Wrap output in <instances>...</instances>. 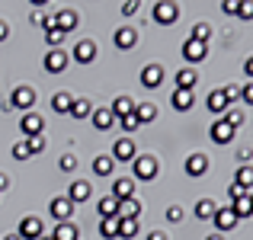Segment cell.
I'll return each instance as SVG.
<instances>
[{
    "mask_svg": "<svg viewBox=\"0 0 253 240\" xmlns=\"http://www.w3.org/2000/svg\"><path fill=\"white\" fill-rule=\"evenodd\" d=\"M58 166H61L64 173L77 170V157H74V154H71V151H68V154H61V160H58Z\"/></svg>",
    "mask_w": 253,
    "mask_h": 240,
    "instance_id": "obj_42",
    "label": "cell"
},
{
    "mask_svg": "<svg viewBox=\"0 0 253 240\" xmlns=\"http://www.w3.org/2000/svg\"><path fill=\"white\" fill-rule=\"evenodd\" d=\"M119 125H122V131H125V135H131V131H138V128H141V122H138V116H135V112L122 116V119H119Z\"/></svg>",
    "mask_w": 253,
    "mask_h": 240,
    "instance_id": "obj_37",
    "label": "cell"
},
{
    "mask_svg": "<svg viewBox=\"0 0 253 240\" xmlns=\"http://www.w3.org/2000/svg\"><path fill=\"white\" fill-rule=\"evenodd\" d=\"M23 240H39V237H45V224L39 221L36 215H26L23 221H19V231H16Z\"/></svg>",
    "mask_w": 253,
    "mask_h": 240,
    "instance_id": "obj_5",
    "label": "cell"
},
{
    "mask_svg": "<svg viewBox=\"0 0 253 240\" xmlns=\"http://www.w3.org/2000/svg\"><path fill=\"white\" fill-rule=\"evenodd\" d=\"M138 10H141V0H125L122 3V16H135Z\"/></svg>",
    "mask_w": 253,
    "mask_h": 240,
    "instance_id": "obj_46",
    "label": "cell"
},
{
    "mask_svg": "<svg viewBox=\"0 0 253 240\" xmlns=\"http://www.w3.org/2000/svg\"><path fill=\"white\" fill-rule=\"evenodd\" d=\"M119 218H141V202H138L135 196L131 199H119Z\"/></svg>",
    "mask_w": 253,
    "mask_h": 240,
    "instance_id": "obj_21",
    "label": "cell"
},
{
    "mask_svg": "<svg viewBox=\"0 0 253 240\" xmlns=\"http://www.w3.org/2000/svg\"><path fill=\"white\" fill-rule=\"evenodd\" d=\"M154 176H157V160L154 157L141 154V157L131 160V179H144V183H151Z\"/></svg>",
    "mask_w": 253,
    "mask_h": 240,
    "instance_id": "obj_1",
    "label": "cell"
},
{
    "mask_svg": "<svg viewBox=\"0 0 253 240\" xmlns=\"http://www.w3.org/2000/svg\"><path fill=\"white\" fill-rule=\"evenodd\" d=\"M250 157H253V151H250V148H237V160H241V163H247Z\"/></svg>",
    "mask_w": 253,
    "mask_h": 240,
    "instance_id": "obj_48",
    "label": "cell"
},
{
    "mask_svg": "<svg viewBox=\"0 0 253 240\" xmlns=\"http://www.w3.org/2000/svg\"><path fill=\"white\" fill-rule=\"evenodd\" d=\"M167 221L170 224H179V221H183V205H170V208H167Z\"/></svg>",
    "mask_w": 253,
    "mask_h": 240,
    "instance_id": "obj_45",
    "label": "cell"
},
{
    "mask_svg": "<svg viewBox=\"0 0 253 240\" xmlns=\"http://www.w3.org/2000/svg\"><path fill=\"white\" fill-rule=\"evenodd\" d=\"M205 170H209V157H205V154H189V157H186V173H189L192 179L205 176Z\"/></svg>",
    "mask_w": 253,
    "mask_h": 240,
    "instance_id": "obj_16",
    "label": "cell"
},
{
    "mask_svg": "<svg viewBox=\"0 0 253 240\" xmlns=\"http://www.w3.org/2000/svg\"><path fill=\"white\" fill-rule=\"evenodd\" d=\"M135 116H138V122H154V116H157V109H154V103H138L135 106Z\"/></svg>",
    "mask_w": 253,
    "mask_h": 240,
    "instance_id": "obj_34",
    "label": "cell"
},
{
    "mask_svg": "<svg viewBox=\"0 0 253 240\" xmlns=\"http://www.w3.org/2000/svg\"><path fill=\"white\" fill-rule=\"evenodd\" d=\"M231 211H234L237 218H250L253 215V199H250V192H241V196L231 199Z\"/></svg>",
    "mask_w": 253,
    "mask_h": 240,
    "instance_id": "obj_17",
    "label": "cell"
},
{
    "mask_svg": "<svg viewBox=\"0 0 253 240\" xmlns=\"http://www.w3.org/2000/svg\"><path fill=\"white\" fill-rule=\"evenodd\" d=\"M99 237H106V240L119 237V218H103L99 221Z\"/></svg>",
    "mask_w": 253,
    "mask_h": 240,
    "instance_id": "obj_33",
    "label": "cell"
},
{
    "mask_svg": "<svg viewBox=\"0 0 253 240\" xmlns=\"http://www.w3.org/2000/svg\"><path fill=\"white\" fill-rule=\"evenodd\" d=\"M112 170H116V160L109 154H99L93 160V173H96V176H112Z\"/></svg>",
    "mask_w": 253,
    "mask_h": 240,
    "instance_id": "obj_25",
    "label": "cell"
},
{
    "mask_svg": "<svg viewBox=\"0 0 253 240\" xmlns=\"http://www.w3.org/2000/svg\"><path fill=\"white\" fill-rule=\"evenodd\" d=\"M199 83V71L196 68H179L176 71V90H192Z\"/></svg>",
    "mask_w": 253,
    "mask_h": 240,
    "instance_id": "obj_22",
    "label": "cell"
},
{
    "mask_svg": "<svg viewBox=\"0 0 253 240\" xmlns=\"http://www.w3.org/2000/svg\"><path fill=\"white\" fill-rule=\"evenodd\" d=\"M109 109H112L116 119H122V116H128V112H135V103H131L128 96H116V103H112Z\"/></svg>",
    "mask_w": 253,
    "mask_h": 240,
    "instance_id": "obj_29",
    "label": "cell"
},
{
    "mask_svg": "<svg viewBox=\"0 0 253 240\" xmlns=\"http://www.w3.org/2000/svg\"><path fill=\"white\" fill-rule=\"evenodd\" d=\"M170 103H173V109H176V112H186V109L196 106V93H192V90H173Z\"/></svg>",
    "mask_w": 253,
    "mask_h": 240,
    "instance_id": "obj_18",
    "label": "cell"
},
{
    "mask_svg": "<svg viewBox=\"0 0 253 240\" xmlns=\"http://www.w3.org/2000/svg\"><path fill=\"white\" fill-rule=\"evenodd\" d=\"M71 106H74V96H71L68 90H58L55 96H51V109L55 112H71Z\"/></svg>",
    "mask_w": 253,
    "mask_h": 240,
    "instance_id": "obj_27",
    "label": "cell"
},
{
    "mask_svg": "<svg viewBox=\"0 0 253 240\" xmlns=\"http://www.w3.org/2000/svg\"><path fill=\"white\" fill-rule=\"evenodd\" d=\"M205 55H209V42H196V39H186L183 42V61L186 64L205 61Z\"/></svg>",
    "mask_w": 253,
    "mask_h": 240,
    "instance_id": "obj_3",
    "label": "cell"
},
{
    "mask_svg": "<svg viewBox=\"0 0 253 240\" xmlns=\"http://www.w3.org/2000/svg\"><path fill=\"white\" fill-rule=\"evenodd\" d=\"M221 93L228 96V103H234V99L244 96V86H241V83H228V86H221Z\"/></svg>",
    "mask_w": 253,
    "mask_h": 240,
    "instance_id": "obj_39",
    "label": "cell"
},
{
    "mask_svg": "<svg viewBox=\"0 0 253 240\" xmlns=\"http://www.w3.org/2000/svg\"><path fill=\"white\" fill-rule=\"evenodd\" d=\"M19 128H23V135H26V138L42 135V131H45V119L39 116V112H26V116L19 119Z\"/></svg>",
    "mask_w": 253,
    "mask_h": 240,
    "instance_id": "obj_8",
    "label": "cell"
},
{
    "mask_svg": "<svg viewBox=\"0 0 253 240\" xmlns=\"http://www.w3.org/2000/svg\"><path fill=\"white\" fill-rule=\"evenodd\" d=\"M161 83H164V68H161V64H148V68H141V86L157 90Z\"/></svg>",
    "mask_w": 253,
    "mask_h": 240,
    "instance_id": "obj_12",
    "label": "cell"
},
{
    "mask_svg": "<svg viewBox=\"0 0 253 240\" xmlns=\"http://www.w3.org/2000/svg\"><path fill=\"white\" fill-rule=\"evenodd\" d=\"M205 106H209V112H215V116H224L231 103H228V96H224L221 90H211L209 99H205Z\"/></svg>",
    "mask_w": 253,
    "mask_h": 240,
    "instance_id": "obj_19",
    "label": "cell"
},
{
    "mask_svg": "<svg viewBox=\"0 0 253 240\" xmlns=\"http://www.w3.org/2000/svg\"><path fill=\"white\" fill-rule=\"evenodd\" d=\"M250 199H253V189H250Z\"/></svg>",
    "mask_w": 253,
    "mask_h": 240,
    "instance_id": "obj_60",
    "label": "cell"
},
{
    "mask_svg": "<svg viewBox=\"0 0 253 240\" xmlns=\"http://www.w3.org/2000/svg\"><path fill=\"white\" fill-rule=\"evenodd\" d=\"M42 16H45V13H42V10H36V13L29 16V23H32V26H42Z\"/></svg>",
    "mask_w": 253,
    "mask_h": 240,
    "instance_id": "obj_51",
    "label": "cell"
},
{
    "mask_svg": "<svg viewBox=\"0 0 253 240\" xmlns=\"http://www.w3.org/2000/svg\"><path fill=\"white\" fill-rule=\"evenodd\" d=\"M144 240H167V234H164V231H151V234L144 237Z\"/></svg>",
    "mask_w": 253,
    "mask_h": 240,
    "instance_id": "obj_52",
    "label": "cell"
},
{
    "mask_svg": "<svg viewBox=\"0 0 253 240\" xmlns=\"http://www.w3.org/2000/svg\"><path fill=\"white\" fill-rule=\"evenodd\" d=\"M26 144H29V154H42V151H45V135H32V138H26Z\"/></svg>",
    "mask_w": 253,
    "mask_h": 240,
    "instance_id": "obj_40",
    "label": "cell"
},
{
    "mask_svg": "<svg viewBox=\"0 0 253 240\" xmlns=\"http://www.w3.org/2000/svg\"><path fill=\"white\" fill-rule=\"evenodd\" d=\"M176 16H179V10H176L173 0H157V3H154V23L173 26V23H176Z\"/></svg>",
    "mask_w": 253,
    "mask_h": 240,
    "instance_id": "obj_4",
    "label": "cell"
},
{
    "mask_svg": "<svg viewBox=\"0 0 253 240\" xmlns=\"http://www.w3.org/2000/svg\"><path fill=\"white\" fill-rule=\"evenodd\" d=\"M189 39H196V42H209V39H211V26L209 23H196L192 32H189Z\"/></svg>",
    "mask_w": 253,
    "mask_h": 240,
    "instance_id": "obj_36",
    "label": "cell"
},
{
    "mask_svg": "<svg viewBox=\"0 0 253 240\" xmlns=\"http://www.w3.org/2000/svg\"><path fill=\"white\" fill-rule=\"evenodd\" d=\"M51 240H77V228L71 221H61L55 228V234H51Z\"/></svg>",
    "mask_w": 253,
    "mask_h": 240,
    "instance_id": "obj_32",
    "label": "cell"
},
{
    "mask_svg": "<svg viewBox=\"0 0 253 240\" xmlns=\"http://www.w3.org/2000/svg\"><path fill=\"white\" fill-rule=\"evenodd\" d=\"M135 234H138V218H119V237L131 240Z\"/></svg>",
    "mask_w": 253,
    "mask_h": 240,
    "instance_id": "obj_30",
    "label": "cell"
},
{
    "mask_svg": "<svg viewBox=\"0 0 253 240\" xmlns=\"http://www.w3.org/2000/svg\"><path fill=\"white\" fill-rule=\"evenodd\" d=\"M205 240H224L221 234H211V237H205Z\"/></svg>",
    "mask_w": 253,
    "mask_h": 240,
    "instance_id": "obj_58",
    "label": "cell"
},
{
    "mask_svg": "<svg viewBox=\"0 0 253 240\" xmlns=\"http://www.w3.org/2000/svg\"><path fill=\"white\" fill-rule=\"evenodd\" d=\"M109 157L116 160V163H131V160L138 157V148H135V141H131V135H125V138H119L116 144H112V151H109Z\"/></svg>",
    "mask_w": 253,
    "mask_h": 240,
    "instance_id": "obj_2",
    "label": "cell"
},
{
    "mask_svg": "<svg viewBox=\"0 0 253 240\" xmlns=\"http://www.w3.org/2000/svg\"><path fill=\"white\" fill-rule=\"evenodd\" d=\"M221 119H224V122H228V125H231V128H234V131H237V128H241V125H244V122H247V116H244V112H241V109H228V112H224V116H221Z\"/></svg>",
    "mask_w": 253,
    "mask_h": 240,
    "instance_id": "obj_35",
    "label": "cell"
},
{
    "mask_svg": "<svg viewBox=\"0 0 253 240\" xmlns=\"http://www.w3.org/2000/svg\"><path fill=\"white\" fill-rule=\"evenodd\" d=\"M237 221H241V218H237L231 208H218V211H215V218H211V224L218 228V234H224V231H234V228H237Z\"/></svg>",
    "mask_w": 253,
    "mask_h": 240,
    "instance_id": "obj_10",
    "label": "cell"
},
{
    "mask_svg": "<svg viewBox=\"0 0 253 240\" xmlns=\"http://www.w3.org/2000/svg\"><path fill=\"white\" fill-rule=\"evenodd\" d=\"M234 186H241L244 192H250V189H253V166L241 163V170L234 173Z\"/></svg>",
    "mask_w": 253,
    "mask_h": 240,
    "instance_id": "obj_26",
    "label": "cell"
},
{
    "mask_svg": "<svg viewBox=\"0 0 253 240\" xmlns=\"http://www.w3.org/2000/svg\"><path fill=\"white\" fill-rule=\"evenodd\" d=\"M234 16L253 19V0H237V13H234Z\"/></svg>",
    "mask_w": 253,
    "mask_h": 240,
    "instance_id": "obj_41",
    "label": "cell"
},
{
    "mask_svg": "<svg viewBox=\"0 0 253 240\" xmlns=\"http://www.w3.org/2000/svg\"><path fill=\"white\" fill-rule=\"evenodd\" d=\"M39 240H51V237H39Z\"/></svg>",
    "mask_w": 253,
    "mask_h": 240,
    "instance_id": "obj_59",
    "label": "cell"
},
{
    "mask_svg": "<svg viewBox=\"0 0 253 240\" xmlns=\"http://www.w3.org/2000/svg\"><path fill=\"white\" fill-rule=\"evenodd\" d=\"M45 71L48 74H61V71H68V64H71V55L68 51H61V48H51L48 55H45Z\"/></svg>",
    "mask_w": 253,
    "mask_h": 240,
    "instance_id": "obj_7",
    "label": "cell"
},
{
    "mask_svg": "<svg viewBox=\"0 0 253 240\" xmlns=\"http://www.w3.org/2000/svg\"><path fill=\"white\" fill-rule=\"evenodd\" d=\"M96 208H99V218H119L116 215V211H119V199L116 196H103Z\"/></svg>",
    "mask_w": 253,
    "mask_h": 240,
    "instance_id": "obj_28",
    "label": "cell"
},
{
    "mask_svg": "<svg viewBox=\"0 0 253 240\" xmlns=\"http://www.w3.org/2000/svg\"><path fill=\"white\" fill-rule=\"evenodd\" d=\"M3 240H23V237H19V234H6Z\"/></svg>",
    "mask_w": 253,
    "mask_h": 240,
    "instance_id": "obj_57",
    "label": "cell"
},
{
    "mask_svg": "<svg viewBox=\"0 0 253 240\" xmlns=\"http://www.w3.org/2000/svg\"><path fill=\"white\" fill-rule=\"evenodd\" d=\"M93 58H96V42H93V39H81V42L74 45V61L90 64Z\"/></svg>",
    "mask_w": 253,
    "mask_h": 240,
    "instance_id": "obj_15",
    "label": "cell"
},
{
    "mask_svg": "<svg viewBox=\"0 0 253 240\" xmlns=\"http://www.w3.org/2000/svg\"><path fill=\"white\" fill-rule=\"evenodd\" d=\"M6 32H10V29H6V23H3V19H0V42H3V39H6Z\"/></svg>",
    "mask_w": 253,
    "mask_h": 240,
    "instance_id": "obj_54",
    "label": "cell"
},
{
    "mask_svg": "<svg viewBox=\"0 0 253 240\" xmlns=\"http://www.w3.org/2000/svg\"><path fill=\"white\" fill-rule=\"evenodd\" d=\"M13 157H16V160H29L32 154H29V144H26V141H16V144H13Z\"/></svg>",
    "mask_w": 253,
    "mask_h": 240,
    "instance_id": "obj_44",
    "label": "cell"
},
{
    "mask_svg": "<svg viewBox=\"0 0 253 240\" xmlns=\"http://www.w3.org/2000/svg\"><path fill=\"white\" fill-rule=\"evenodd\" d=\"M215 211H218V205L211 202V199H202V202L196 205V218H202V221H211V218H215Z\"/></svg>",
    "mask_w": 253,
    "mask_h": 240,
    "instance_id": "obj_31",
    "label": "cell"
},
{
    "mask_svg": "<svg viewBox=\"0 0 253 240\" xmlns=\"http://www.w3.org/2000/svg\"><path fill=\"white\" fill-rule=\"evenodd\" d=\"M90 122H93V128H96V131H109L119 119L112 116V109H93L90 112Z\"/></svg>",
    "mask_w": 253,
    "mask_h": 240,
    "instance_id": "obj_14",
    "label": "cell"
},
{
    "mask_svg": "<svg viewBox=\"0 0 253 240\" xmlns=\"http://www.w3.org/2000/svg\"><path fill=\"white\" fill-rule=\"evenodd\" d=\"M112 196L116 199H131L135 196V179L131 176H119L116 183H112Z\"/></svg>",
    "mask_w": 253,
    "mask_h": 240,
    "instance_id": "obj_24",
    "label": "cell"
},
{
    "mask_svg": "<svg viewBox=\"0 0 253 240\" xmlns=\"http://www.w3.org/2000/svg\"><path fill=\"white\" fill-rule=\"evenodd\" d=\"M42 29L48 32V29H58V16L51 13V16H42Z\"/></svg>",
    "mask_w": 253,
    "mask_h": 240,
    "instance_id": "obj_47",
    "label": "cell"
},
{
    "mask_svg": "<svg viewBox=\"0 0 253 240\" xmlns=\"http://www.w3.org/2000/svg\"><path fill=\"white\" fill-rule=\"evenodd\" d=\"M90 103H86V99H74V106H71V116H74V119H86V116H90Z\"/></svg>",
    "mask_w": 253,
    "mask_h": 240,
    "instance_id": "obj_38",
    "label": "cell"
},
{
    "mask_svg": "<svg viewBox=\"0 0 253 240\" xmlns=\"http://www.w3.org/2000/svg\"><path fill=\"white\" fill-rule=\"evenodd\" d=\"M244 74H247V77H253V55L247 58V61H244Z\"/></svg>",
    "mask_w": 253,
    "mask_h": 240,
    "instance_id": "obj_53",
    "label": "cell"
},
{
    "mask_svg": "<svg viewBox=\"0 0 253 240\" xmlns=\"http://www.w3.org/2000/svg\"><path fill=\"white\" fill-rule=\"evenodd\" d=\"M112 42H116V48H122V51H131V48H135V42H138V32L131 29V26H122V29H116Z\"/></svg>",
    "mask_w": 253,
    "mask_h": 240,
    "instance_id": "obj_13",
    "label": "cell"
},
{
    "mask_svg": "<svg viewBox=\"0 0 253 240\" xmlns=\"http://www.w3.org/2000/svg\"><path fill=\"white\" fill-rule=\"evenodd\" d=\"M55 16H58V29H61L64 36H68V32H74V29H77V23H81V16H77L74 10H58Z\"/></svg>",
    "mask_w": 253,
    "mask_h": 240,
    "instance_id": "obj_23",
    "label": "cell"
},
{
    "mask_svg": "<svg viewBox=\"0 0 253 240\" xmlns=\"http://www.w3.org/2000/svg\"><path fill=\"white\" fill-rule=\"evenodd\" d=\"M6 183H10V179H6V176H3V173H0V192H3V189H6Z\"/></svg>",
    "mask_w": 253,
    "mask_h": 240,
    "instance_id": "obj_56",
    "label": "cell"
},
{
    "mask_svg": "<svg viewBox=\"0 0 253 240\" xmlns=\"http://www.w3.org/2000/svg\"><path fill=\"white\" fill-rule=\"evenodd\" d=\"M29 3H32V6H36V10H42V6H45V3H48V0H29Z\"/></svg>",
    "mask_w": 253,
    "mask_h": 240,
    "instance_id": "obj_55",
    "label": "cell"
},
{
    "mask_svg": "<svg viewBox=\"0 0 253 240\" xmlns=\"http://www.w3.org/2000/svg\"><path fill=\"white\" fill-rule=\"evenodd\" d=\"M10 103L16 106V109H26V112H29L32 106H36V90H32V86H16V90H13V96H10Z\"/></svg>",
    "mask_w": 253,
    "mask_h": 240,
    "instance_id": "obj_9",
    "label": "cell"
},
{
    "mask_svg": "<svg viewBox=\"0 0 253 240\" xmlns=\"http://www.w3.org/2000/svg\"><path fill=\"white\" fill-rule=\"evenodd\" d=\"M90 196H93V189H90V183H84V179H77V183L68 189V199H71L74 205H81V202H90Z\"/></svg>",
    "mask_w": 253,
    "mask_h": 240,
    "instance_id": "obj_20",
    "label": "cell"
},
{
    "mask_svg": "<svg viewBox=\"0 0 253 240\" xmlns=\"http://www.w3.org/2000/svg\"><path fill=\"white\" fill-rule=\"evenodd\" d=\"M241 99H244V103H250V106H253V83H247V86H244V96H241Z\"/></svg>",
    "mask_w": 253,
    "mask_h": 240,
    "instance_id": "obj_49",
    "label": "cell"
},
{
    "mask_svg": "<svg viewBox=\"0 0 253 240\" xmlns=\"http://www.w3.org/2000/svg\"><path fill=\"white\" fill-rule=\"evenodd\" d=\"M221 10H224V13H237V0H224Z\"/></svg>",
    "mask_w": 253,
    "mask_h": 240,
    "instance_id": "obj_50",
    "label": "cell"
},
{
    "mask_svg": "<svg viewBox=\"0 0 253 240\" xmlns=\"http://www.w3.org/2000/svg\"><path fill=\"white\" fill-rule=\"evenodd\" d=\"M209 135H211V141H215V144H231L234 128H231L224 119H215V122H211V128H209Z\"/></svg>",
    "mask_w": 253,
    "mask_h": 240,
    "instance_id": "obj_11",
    "label": "cell"
},
{
    "mask_svg": "<svg viewBox=\"0 0 253 240\" xmlns=\"http://www.w3.org/2000/svg\"><path fill=\"white\" fill-rule=\"evenodd\" d=\"M48 211H51V218H55L58 224L71 221V215H74V202H71L68 196H55V199H51V205H48Z\"/></svg>",
    "mask_w": 253,
    "mask_h": 240,
    "instance_id": "obj_6",
    "label": "cell"
},
{
    "mask_svg": "<svg viewBox=\"0 0 253 240\" xmlns=\"http://www.w3.org/2000/svg\"><path fill=\"white\" fill-rule=\"evenodd\" d=\"M45 42H48L51 48H58V45L64 42V32L61 29H48V32H45Z\"/></svg>",
    "mask_w": 253,
    "mask_h": 240,
    "instance_id": "obj_43",
    "label": "cell"
}]
</instances>
